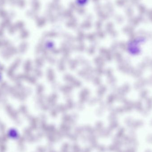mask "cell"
I'll use <instances>...</instances> for the list:
<instances>
[{
    "instance_id": "1",
    "label": "cell",
    "mask_w": 152,
    "mask_h": 152,
    "mask_svg": "<svg viewBox=\"0 0 152 152\" xmlns=\"http://www.w3.org/2000/svg\"><path fill=\"white\" fill-rule=\"evenodd\" d=\"M8 135L11 139H17L19 137V134L18 131L14 129H10L8 132Z\"/></svg>"
}]
</instances>
